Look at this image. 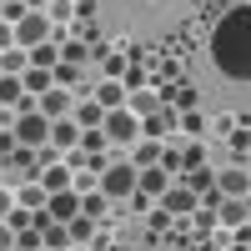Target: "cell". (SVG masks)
Masks as SVG:
<instances>
[{"label":"cell","instance_id":"1","mask_svg":"<svg viewBox=\"0 0 251 251\" xmlns=\"http://www.w3.org/2000/svg\"><path fill=\"white\" fill-rule=\"evenodd\" d=\"M211 66L236 80V86H246L251 80V5H231L216 30H211Z\"/></svg>","mask_w":251,"mask_h":251},{"label":"cell","instance_id":"2","mask_svg":"<svg viewBox=\"0 0 251 251\" xmlns=\"http://www.w3.org/2000/svg\"><path fill=\"white\" fill-rule=\"evenodd\" d=\"M96 191L100 196H106V201H126V196H136V166L131 161H106V166H100V186H96Z\"/></svg>","mask_w":251,"mask_h":251},{"label":"cell","instance_id":"3","mask_svg":"<svg viewBox=\"0 0 251 251\" xmlns=\"http://www.w3.org/2000/svg\"><path fill=\"white\" fill-rule=\"evenodd\" d=\"M50 35H55V25H50V20L40 15V10H25V15L15 20V46H20V50H30V46H46Z\"/></svg>","mask_w":251,"mask_h":251},{"label":"cell","instance_id":"4","mask_svg":"<svg viewBox=\"0 0 251 251\" xmlns=\"http://www.w3.org/2000/svg\"><path fill=\"white\" fill-rule=\"evenodd\" d=\"M100 136H106V141H116V146H131L136 136H141V121L131 116V111H106V116H100Z\"/></svg>","mask_w":251,"mask_h":251},{"label":"cell","instance_id":"5","mask_svg":"<svg viewBox=\"0 0 251 251\" xmlns=\"http://www.w3.org/2000/svg\"><path fill=\"white\" fill-rule=\"evenodd\" d=\"M10 131H15V146H30V151H40V146H50V121L46 116H15V126H10Z\"/></svg>","mask_w":251,"mask_h":251},{"label":"cell","instance_id":"6","mask_svg":"<svg viewBox=\"0 0 251 251\" xmlns=\"http://www.w3.org/2000/svg\"><path fill=\"white\" fill-rule=\"evenodd\" d=\"M246 186H251V176H246L241 161L226 166V171H211V191H216V196H236V201H246Z\"/></svg>","mask_w":251,"mask_h":251},{"label":"cell","instance_id":"7","mask_svg":"<svg viewBox=\"0 0 251 251\" xmlns=\"http://www.w3.org/2000/svg\"><path fill=\"white\" fill-rule=\"evenodd\" d=\"M46 216H50V221H71V216H80V191H75V186L50 191V196H46Z\"/></svg>","mask_w":251,"mask_h":251},{"label":"cell","instance_id":"8","mask_svg":"<svg viewBox=\"0 0 251 251\" xmlns=\"http://www.w3.org/2000/svg\"><path fill=\"white\" fill-rule=\"evenodd\" d=\"M156 201H161V211H166V216H191L196 206H201L191 191H186V186H166V191H161Z\"/></svg>","mask_w":251,"mask_h":251},{"label":"cell","instance_id":"9","mask_svg":"<svg viewBox=\"0 0 251 251\" xmlns=\"http://www.w3.org/2000/svg\"><path fill=\"white\" fill-rule=\"evenodd\" d=\"M35 111L46 116V121H60V116H71V91H60V86L40 91V96H35Z\"/></svg>","mask_w":251,"mask_h":251},{"label":"cell","instance_id":"10","mask_svg":"<svg viewBox=\"0 0 251 251\" xmlns=\"http://www.w3.org/2000/svg\"><path fill=\"white\" fill-rule=\"evenodd\" d=\"M211 206H216L221 226H236V231H246V216H251V211H246V201H236V196H216Z\"/></svg>","mask_w":251,"mask_h":251},{"label":"cell","instance_id":"11","mask_svg":"<svg viewBox=\"0 0 251 251\" xmlns=\"http://www.w3.org/2000/svg\"><path fill=\"white\" fill-rule=\"evenodd\" d=\"M71 181H75V171H71L66 161H50V166H40V191H46V196H50V191H66Z\"/></svg>","mask_w":251,"mask_h":251},{"label":"cell","instance_id":"12","mask_svg":"<svg viewBox=\"0 0 251 251\" xmlns=\"http://www.w3.org/2000/svg\"><path fill=\"white\" fill-rule=\"evenodd\" d=\"M75 141H80V126H75L71 116L50 121V146H55V151H75Z\"/></svg>","mask_w":251,"mask_h":251},{"label":"cell","instance_id":"13","mask_svg":"<svg viewBox=\"0 0 251 251\" xmlns=\"http://www.w3.org/2000/svg\"><path fill=\"white\" fill-rule=\"evenodd\" d=\"M55 80H50V71H35V66H25L20 71V91H30V96H40V91H50Z\"/></svg>","mask_w":251,"mask_h":251},{"label":"cell","instance_id":"14","mask_svg":"<svg viewBox=\"0 0 251 251\" xmlns=\"http://www.w3.org/2000/svg\"><path fill=\"white\" fill-rule=\"evenodd\" d=\"M40 246H46V251H66V246H71V231H66V221H50L46 231H40Z\"/></svg>","mask_w":251,"mask_h":251},{"label":"cell","instance_id":"15","mask_svg":"<svg viewBox=\"0 0 251 251\" xmlns=\"http://www.w3.org/2000/svg\"><path fill=\"white\" fill-rule=\"evenodd\" d=\"M25 55H30V66H35V71H50V66H60V46H50V40H46V46H30Z\"/></svg>","mask_w":251,"mask_h":251},{"label":"cell","instance_id":"16","mask_svg":"<svg viewBox=\"0 0 251 251\" xmlns=\"http://www.w3.org/2000/svg\"><path fill=\"white\" fill-rule=\"evenodd\" d=\"M66 231H71V246H86V241H96V221L91 216H71Z\"/></svg>","mask_w":251,"mask_h":251},{"label":"cell","instance_id":"17","mask_svg":"<svg viewBox=\"0 0 251 251\" xmlns=\"http://www.w3.org/2000/svg\"><path fill=\"white\" fill-rule=\"evenodd\" d=\"M106 211H111V201L100 196V191H80V216H91V221H100Z\"/></svg>","mask_w":251,"mask_h":251},{"label":"cell","instance_id":"18","mask_svg":"<svg viewBox=\"0 0 251 251\" xmlns=\"http://www.w3.org/2000/svg\"><path fill=\"white\" fill-rule=\"evenodd\" d=\"M25 66H30V55L20 50V46H10V50H0V75H20Z\"/></svg>","mask_w":251,"mask_h":251},{"label":"cell","instance_id":"19","mask_svg":"<svg viewBox=\"0 0 251 251\" xmlns=\"http://www.w3.org/2000/svg\"><path fill=\"white\" fill-rule=\"evenodd\" d=\"M15 206H25V211H40V206H46V191H40V181H25L15 191Z\"/></svg>","mask_w":251,"mask_h":251},{"label":"cell","instance_id":"20","mask_svg":"<svg viewBox=\"0 0 251 251\" xmlns=\"http://www.w3.org/2000/svg\"><path fill=\"white\" fill-rule=\"evenodd\" d=\"M156 106H161V100H156V91H131V106H126V111H131L136 121H146Z\"/></svg>","mask_w":251,"mask_h":251},{"label":"cell","instance_id":"21","mask_svg":"<svg viewBox=\"0 0 251 251\" xmlns=\"http://www.w3.org/2000/svg\"><path fill=\"white\" fill-rule=\"evenodd\" d=\"M96 106L100 111H121L126 106V86H96Z\"/></svg>","mask_w":251,"mask_h":251},{"label":"cell","instance_id":"22","mask_svg":"<svg viewBox=\"0 0 251 251\" xmlns=\"http://www.w3.org/2000/svg\"><path fill=\"white\" fill-rule=\"evenodd\" d=\"M75 151H91V156H100V151H106V136H100V126H86V131H80Z\"/></svg>","mask_w":251,"mask_h":251},{"label":"cell","instance_id":"23","mask_svg":"<svg viewBox=\"0 0 251 251\" xmlns=\"http://www.w3.org/2000/svg\"><path fill=\"white\" fill-rule=\"evenodd\" d=\"M100 116H106V111H100L96 100H80V106H75V116H71V121L80 126V131H86V126H100Z\"/></svg>","mask_w":251,"mask_h":251},{"label":"cell","instance_id":"24","mask_svg":"<svg viewBox=\"0 0 251 251\" xmlns=\"http://www.w3.org/2000/svg\"><path fill=\"white\" fill-rule=\"evenodd\" d=\"M156 161H161V141H141V146H136V161H131V166H156Z\"/></svg>","mask_w":251,"mask_h":251},{"label":"cell","instance_id":"25","mask_svg":"<svg viewBox=\"0 0 251 251\" xmlns=\"http://www.w3.org/2000/svg\"><path fill=\"white\" fill-rule=\"evenodd\" d=\"M20 96V75H0V106H15Z\"/></svg>","mask_w":251,"mask_h":251},{"label":"cell","instance_id":"26","mask_svg":"<svg viewBox=\"0 0 251 251\" xmlns=\"http://www.w3.org/2000/svg\"><path fill=\"white\" fill-rule=\"evenodd\" d=\"M191 166H206V151H201V141L181 151V171H191Z\"/></svg>","mask_w":251,"mask_h":251},{"label":"cell","instance_id":"27","mask_svg":"<svg viewBox=\"0 0 251 251\" xmlns=\"http://www.w3.org/2000/svg\"><path fill=\"white\" fill-rule=\"evenodd\" d=\"M171 100H176V111H196V91H191V86H176Z\"/></svg>","mask_w":251,"mask_h":251},{"label":"cell","instance_id":"28","mask_svg":"<svg viewBox=\"0 0 251 251\" xmlns=\"http://www.w3.org/2000/svg\"><path fill=\"white\" fill-rule=\"evenodd\" d=\"M86 55H91V50H86V46H75V40H71V46H60V60H66V66H80Z\"/></svg>","mask_w":251,"mask_h":251},{"label":"cell","instance_id":"29","mask_svg":"<svg viewBox=\"0 0 251 251\" xmlns=\"http://www.w3.org/2000/svg\"><path fill=\"white\" fill-rule=\"evenodd\" d=\"M176 126H181V131H191V136H201V126H206V121H201V111H181Z\"/></svg>","mask_w":251,"mask_h":251},{"label":"cell","instance_id":"30","mask_svg":"<svg viewBox=\"0 0 251 251\" xmlns=\"http://www.w3.org/2000/svg\"><path fill=\"white\" fill-rule=\"evenodd\" d=\"M15 151V131H10V126H0V161H5Z\"/></svg>","mask_w":251,"mask_h":251},{"label":"cell","instance_id":"31","mask_svg":"<svg viewBox=\"0 0 251 251\" xmlns=\"http://www.w3.org/2000/svg\"><path fill=\"white\" fill-rule=\"evenodd\" d=\"M126 75V91H146V71H121Z\"/></svg>","mask_w":251,"mask_h":251},{"label":"cell","instance_id":"32","mask_svg":"<svg viewBox=\"0 0 251 251\" xmlns=\"http://www.w3.org/2000/svg\"><path fill=\"white\" fill-rule=\"evenodd\" d=\"M66 15H71V5H66V0H50V15H46L50 25H55V20H66Z\"/></svg>","mask_w":251,"mask_h":251},{"label":"cell","instance_id":"33","mask_svg":"<svg viewBox=\"0 0 251 251\" xmlns=\"http://www.w3.org/2000/svg\"><path fill=\"white\" fill-rule=\"evenodd\" d=\"M15 46V25H5V20H0V50H10Z\"/></svg>","mask_w":251,"mask_h":251},{"label":"cell","instance_id":"34","mask_svg":"<svg viewBox=\"0 0 251 251\" xmlns=\"http://www.w3.org/2000/svg\"><path fill=\"white\" fill-rule=\"evenodd\" d=\"M10 206H15V196L5 191V186H0V221H5V216H10Z\"/></svg>","mask_w":251,"mask_h":251},{"label":"cell","instance_id":"35","mask_svg":"<svg viewBox=\"0 0 251 251\" xmlns=\"http://www.w3.org/2000/svg\"><path fill=\"white\" fill-rule=\"evenodd\" d=\"M10 246H15V231H10L5 221H0V251H10Z\"/></svg>","mask_w":251,"mask_h":251},{"label":"cell","instance_id":"36","mask_svg":"<svg viewBox=\"0 0 251 251\" xmlns=\"http://www.w3.org/2000/svg\"><path fill=\"white\" fill-rule=\"evenodd\" d=\"M20 5H25V10H35V5H46V0H20Z\"/></svg>","mask_w":251,"mask_h":251},{"label":"cell","instance_id":"37","mask_svg":"<svg viewBox=\"0 0 251 251\" xmlns=\"http://www.w3.org/2000/svg\"><path fill=\"white\" fill-rule=\"evenodd\" d=\"M66 251H86V246H66Z\"/></svg>","mask_w":251,"mask_h":251},{"label":"cell","instance_id":"38","mask_svg":"<svg viewBox=\"0 0 251 251\" xmlns=\"http://www.w3.org/2000/svg\"><path fill=\"white\" fill-rule=\"evenodd\" d=\"M0 5H15V0H0Z\"/></svg>","mask_w":251,"mask_h":251},{"label":"cell","instance_id":"39","mask_svg":"<svg viewBox=\"0 0 251 251\" xmlns=\"http://www.w3.org/2000/svg\"><path fill=\"white\" fill-rule=\"evenodd\" d=\"M0 171H5V161H0Z\"/></svg>","mask_w":251,"mask_h":251},{"label":"cell","instance_id":"40","mask_svg":"<svg viewBox=\"0 0 251 251\" xmlns=\"http://www.w3.org/2000/svg\"><path fill=\"white\" fill-rule=\"evenodd\" d=\"M35 251H46V246H35Z\"/></svg>","mask_w":251,"mask_h":251}]
</instances>
